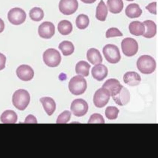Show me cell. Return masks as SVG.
Instances as JSON below:
<instances>
[{"label": "cell", "instance_id": "obj_3", "mask_svg": "<svg viewBox=\"0 0 158 158\" xmlns=\"http://www.w3.org/2000/svg\"><path fill=\"white\" fill-rule=\"evenodd\" d=\"M87 88V83L83 76L77 75L71 79L69 84V89L73 95L78 96L85 92Z\"/></svg>", "mask_w": 158, "mask_h": 158}, {"label": "cell", "instance_id": "obj_23", "mask_svg": "<svg viewBox=\"0 0 158 158\" xmlns=\"http://www.w3.org/2000/svg\"><path fill=\"white\" fill-rule=\"evenodd\" d=\"M108 14L107 7L103 0H101L97 7L96 17L102 22L105 21Z\"/></svg>", "mask_w": 158, "mask_h": 158}, {"label": "cell", "instance_id": "obj_32", "mask_svg": "<svg viewBox=\"0 0 158 158\" xmlns=\"http://www.w3.org/2000/svg\"><path fill=\"white\" fill-rule=\"evenodd\" d=\"M123 34L118 28L115 27H112L109 29L106 33V38L114 37L118 36H122Z\"/></svg>", "mask_w": 158, "mask_h": 158}, {"label": "cell", "instance_id": "obj_11", "mask_svg": "<svg viewBox=\"0 0 158 158\" xmlns=\"http://www.w3.org/2000/svg\"><path fill=\"white\" fill-rule=\"evenodd\" d=\"M55 27L54 24L50 22H44L41 24L38 29V33L40 37L49 39L55 34Z\"/></svg>", "mask_w": 158, "mask_h": 158}, {"label": "cell", "instance_id": "obj_30", "mask_svg": "<svg viewBox=\"0 0 158 158\" xmlns=\"http://www.w3.org/2000/svg\"><path fill=\"white\" fill-rule=\"evenodd\" d=\"M119 111L114 106H109L106 109L105 114L106 118L109 120H114L118 118Z\"/></svg>", "mask_w": 158, "mask_h": 158}, {"label": "cell", "instance_id": "obj_2", "mask_svg": "<svg viewBox=\"0 0 158 158\" xmlns=\"http://www.w3.org/2000/svg\"><path fill=\"white\" fill-rule=\"evenodd\" d=\"M156 61L151 56L144 55L140 57L137 62V67L142 73L150 74L156 69Z\"/></svg>", "mask_w": 158, "mask_h": 158}, {"label": "cell", "instance_id": "obj_13", "mask_svg": "<svg viewBox=\"0 0 158 158\" xmlns=\"http://www.w3.org/2000/svg\"><path fill=\"white\" fill-rule=\"evenodd\" d=\"M112 97L117 104L123 106L129 103L130 100V94L128 89L123 86L119 92Z\"/></svg>", "mask_w": 158, "mask_h": 158}, {"label": "cell", "instance_id": "obj_19", "mask_svg": "<svg viewBox=\"0 0 158 158\" xmlns=\"http://www.w3.org/2000/svg\"><path fill=\"white\" fill-rule=\"evenodd\" d=\"M87 58L89 62L94 65L100 64L103 61V58L99 51L94 48H91L88 51Z\"/></svg>", "mask_w": 158, "mask_h": 158}, {"label": "cell", "instance_id": "obj_35", "mask_svg": "<svg viewBox=\"0 0 158 158\" xmlns=\"http://www.w3.org/2000/svg\"><path fill=\"white\" fill-rule=\"evenodd\" d=\"M6 56L0 53V71L3 70L6 67Z\"/></svg>", "mask_w": 158, "mask_h": 158}, {"label": "cell", "instance_id": "obj_24", "mask_svg": "<svg viewBox=\"0 0 158 158\" xmlns=\"http://www.w3.org/2000/svg\"><path fill=\"white\" fill-rule=\"evenodd\" d=\"M91 65L85 61L81 60L77 63L75 70L76 73L84 77H87L89 74Z\"/></svg>", "mask_w": 158, "mask_h": 158}, {"label": "cell", "instance_id": "obj_38", "mask_svg": "<svg viewBox=\"0 0 158 158\" xmlns=\"http://www.w3.org/2000/svg\"><path fill=\"white\" fill-rule=\"evenodd\" d=\"M81 1L86 4H92L95 2L97 0H81Z\"/></svg>", "mask_w": 158, "mask_h": 158}, {"label": "cell", "instance_id": "obj_10", "mask_svg": "<svg viewBox=\"0 0 158 158\" xmlns=\"http://www.w3.org/2000/svg\"><path fill=\"white\" fill-rule=\"evenodd\" d=\"M78 7L77 0H60L59 4L60 11L66 15L75 13L77 10Z\"/></svg>", "mask_w": 158, "mask_h": 158}, {"label": "cell", "instance_id": "obj_29", "mask_svg": "<svg viewBox=\"0 0 158 158\" xmlns=\"http://www.w3.org/2000/svg\"><path fill=\"white\" fill-rule=\"evenodd\" d=\"M89 19L87 15L82 14L79 15L76 18V24L79 29H85L89 26Z\"/></svg>", "mask_w": 158, "mask_h": 158}, {"label": "cell", "instance_id": "obj_31", "mask_svg": "<svg viewBox=\"0 0 158 158\" xmlns=\"http://www.w3.org/2000/svg\"><path fill=\"white\" fill-rule=\"evenodd\" d=\"M71 114L69 111H65L58 116L57 123H66L70 120Z\"/></svg>", "mask_w": 158, "mask_h": 158}, {"label": "cell", "instance_id": "obj_5", "mask_svg": "<svg viewBox=\"0 0 158 158\" xmlns=\"http://www.w3.org/2000/svg\"><path fill=\"white\" fill-rule=\"evenodd\" d=\"M103 54L106 60L111 64H116L121 59V55L118 48L117 46L108 44L103 48Z\"/></svg>", "mask_w": 158, "mask_h": 158}, {"label": "cell", "instance_id": "obj_7", "mask_svg": "<svg viewBox=\"0 0 158 158\" xmlns=\"http://www.w3.org/2000/svg\"><path fill=\"white\" fill-rule=\"evenodd\" d=\"M9 21L15 25H21L27 18L26 12L21 8L15 7L10 10L7 15Z\"/></svg>", "mask_w": 158, "mask_h": 158}, {"label": "cell", "instance_id": "obj_1", "mask_svg": "<svg viewBox=\"0 0 158 158\" xmlns=\"http://www.w3.org/2000/svg\"><path fill=\"white\" fill-rule=\"evenodd\" d=\"M30 96L27 90L19 89L15 92L12 96L14 106L19 110H24L30 103Z\"/></svg>", "mask_w": 158, "mask_h": 158}, {"label": "cell", "instance_id": "obj_17", "mask_svg": "<svg viewBox=\"0 0 158 158\" xmlns=\"http://www.w3.org/2000/svg\"><path fill=\"white\" fill-rule=\"evenodd\" d=\"M143 23L144 25L145 31L143 36L151 39L154 37L157 33V26L155 23L151 20H147Z\"/></svg>", "mask_w": 158, "mask_h": 158}, {"label": "cell", "instance_id": "obj_9", "mask_svg": "<svg viewBox=\"0 0 158 158\" xmlns=\"http://www.w3.org/2000/svg\"><path fill=\"white\" fill-rule=\"evenodd\" d=\"M89 109L88 104L82 99H76L71 106V110L75 116L80 117L87 113Z\"/></svg>", "mask_w": 158, "mask_h": 158}, {"label": "cell", "instance_id": "obj_4", "mask_svg": "<svg viewBox=\"0 0 158 158\" xmlns=\"http://www.w3.org/2000/svg\"><path fill=\"white\" fill-rule=\"evenodd\" d=\"M43 60L48 67L54 68L60 65L62 57L60 52L57 50L50 48L43 53Z\"/></svg>", "mask_w": 158, "mask_h": 158}, {"label": "cell", "instance_id": "obj_25", "mask_svg": "<svg viewBox=\"0 0 158 158\" xmlns=\"http://www.w3.org/2000/svg\"><path fill=\"white\" fill-rule=\"evenodd\" d=\"M18 116L13 110L5 111L1 117V120L4 123H15L17 122Z\"/></svg>", "mask_w": 158, "mask_h": 158}, {"label": "cell", "instance_id": "obj_6", "mask_svg": "<svg viewBox=\"0 0 158 158\" xmlns=\"http://www.w3.org/2000/svg\"><path fill=\"white\" fill-rule=\"evenodd\" d=\"M122 52L127 56L132 57L135 55L139 50L136 40L133 38H126L121 43Z\"/></svg>", "mask_w": 158, "mask_h": 158}, {"label": "cell", "instance_id": "obj_39", "mask_svg": "<svg viewBox=\"0 0 158 158\" xmlns=\"http://www.w3.org/2000/svg\"><path fill=\"white\" fill-rule=\"evenodd\" d=\"M126 1H129V2H131V1H134V0H126Z\"/></svg>", "mask_w": 158, "mask_h": 158}, {"label": "cell", "instance_id": "obj_21", "mask_svg": "<svg viewBox=\"0 0 158 158\" xmlns=\"http://www.w3.org/2000/svg\"><path fill=\"white\" fill-rule=\"evenodd\" d=\"M125 12L127 17L131 19H134L141 16L142 11L138 4L132 3L127 6Z\"/></svg>", "mask_w": 158, "mask_h": 158}, {"label": "cell", "instance_id": "obj_15", "mask_svg": "<svg viewBox=\"0 0 158 158\" xmlns=\"http://www.w3.org/2000/svg\"><path fill=\"white\" fill-rule=\"evenodd\" d=\"M123 86L118 80L114 78H111L106 81L102 87L107 89L110 96L113 97L119 92Z\"/></svg>", "mask_w": 158, "mask_h": 158}, {"label": "cell", "instance_id": "obj_8", "mask_svg": "<svg viewBox=\"0 0 158 158\" xmlns=\"http://www.w3.org/2000/svg\"><path fill=\"white\" fill-rule=\"evenodd\" d=\"M110 96V94L107 89L103 87L99 89L94 95V105L97 108L104 107L108 103Z\"/></svg>", "mask_w": 158, "mask_h": 158}, {"label": "cell", "instance_id": "obj_20", "mask_svg": "<svg viewBox=\"0 0 158 158\" xmlns=\"http://www.w3.org/2000/svg\"><path fill=\"white\" fill-rule=\"evenodd\" d=\"M129 30L131 34L139 36L144 34L145 28L143 23L139 21H135L130 24Z\"/></svg>", "mask_w": 158, "mask_h": 158}, {"label": "cell", "instance_id": "obj_14", "mask_svg": "<svg viewBox=\"0 0 158 158\" xmlns=\"http://www.w3.org/2000/svg\"><path fill=\"white\" fill-rule=\"evenodd\" d=\"M93 77L98 81H102L107 76L108 70L107 68L102 64H98L92 69Z\"/></svg>", "mask_w": 158, "mask_h": 158}, {"label": "cell", "instance_id": "obj_27", "mask_svg": "<svg viewBox=\"0 0 158 158\" xmlns=\"http://www.w3.org/2000/svg\"><path fill=\"white\" fill-rule=\"evenodd\" d=\"M58 48L65 56L72 55L75 51V47L73 43L67 40L63 41L60 43Z\"/></svg>", "mask_w": 158, "mask_h": 158}, {"label": "cell", "instance_id": "obj_33", "mask_svg": "<svg viewBox=\"0 0 158 158\" xmlns=\"http://www.w3.org/2000/svg\"><path fill=\"white\" fill-rule=\"evenodd\" d=\"M88 123H104L105 121L102 116L98 114H92L89 119Z\"/></svg>", "mask_w": 158, "mask_h": 158}, {"label": "cell", "instance_id": "obj_12", "mask_svg": "<svg viewBox=\"0 0 158 158\" xmlns=\"http://www.w3.org/2000/svg\"><path fill=\"white\" fill-rule=\"evenodd\" d=\"M16 74L20 80L28 81L32 80L34 76V71L29 65L23 64L17 68Z\"/></svg>", "mask_w": 158, "mask_h": 158}, {"label": "cell", "instance_id": "obj_28", "mask_svg": "<svg viewBox=\"0 0 158 158\" xmlns=\"http://www.w3.org/2000/svg\"><path fill=\"white\" fill-rule=\"evenodd\" d=\"M44 16L43 10L40 7H35L30 10L29 16L30 19L35 22H40Z\"/></svg>", "mask_w": 158, "mask_h": 158}, {"label": "cell", "instance_id": "obj_22", "mask_svg": "<svg viewBox=\"0 0 158 158\" xmlns=\"http://www.w3.org/2000/svg\"><path fill=\"white\" fill-rule=\"evenodd\" d=\"M107 4L109 11L114 14L120 13L123 9L122 0H108Z\"/></svg>", "mask_w": 158, "mask_h": 158}, {"label": "cell", "instance_id": "obj_16", "mask_svg": "<svg viewBox=\"0 0 158 158\" xmlns=\"http://www.w3.org/2000/svg\"><path fill=\"white\" fill-rule=\"evenodd\" d=\"M123 81L127 85L130 86H134L139 85L141 81V78L136 72L129 71L124 75Z\"/></svg>", "mask_w": 158, "mask_h": 158}, {"label": "cell", "instance_id": "obj_36", "mask_svg": "<svg viewBox=\"0 0 158 158\" xmlns=\"http://www.w3.org/2000/svg\"><path fill=\"white\" fill-rule=\"evenodd\" d=\"M25 123H37L36 118L32 115L27 116L25 120Z\"/></svg>", "mask_w": 158, "mask_h": 158}, {"label": "cell", "instance_id": "obj_37", "mask_svg": "<svg viewBox=\"0 0 158 158\" xmlns=\"http://www.w3.org/2000/svg\"><path fill=\"white\" fill-rule=\"evenodd\" d=\"M4 22L3 20L0 18V34L4 31Z\"/></svg>", "mask_w": 158, "mask_h": 158}, {"label": "cell", "instance_id": "obj_26", "mask_svg": "<svg viewBox=\"0 0 158 158\" xmlns=\"http://www.w3.org/2000/svg\"><path fill=\"white\" fill-rule=\"evenodd\" d=\"M58 31L63 35H68L72 32L73 26L72 23L67 20H61L58 24Z\"/></svg>", "mask_w": 158, "mask_h": 158}, {"label": "cell", "instance_id": "obj_34", "mask_svg": "<svg viewBox=\"0 0 158 158\" xmlns=\"http://www.w3.org/2000/svg\"><path fill=\"white\" fill-rule=\"evenodd\" d=\"M157 2H154L150 3L148 6H147L146 8L149 11L153 14H157Z\"/></svg>", "mask_w": 158, "mask_h": 158}, {"label": "cell", "instance_id": "obj_18", "mask_svg": "<svg viewBox=\"0 0 158 158\" xmlns=\"http://www.w3.org/2000/svg\"><path fill=\"white\" fill-rule=\"evenodd\" d=\"M40 101L48 115H52L56 109V104L55 101L50 97H44L41 98Z\"/></svg>", "mask_w": 158, "mask_h": 158}]
</instances>
